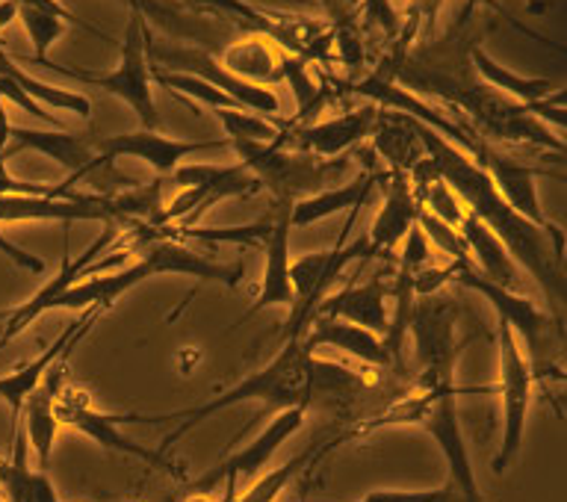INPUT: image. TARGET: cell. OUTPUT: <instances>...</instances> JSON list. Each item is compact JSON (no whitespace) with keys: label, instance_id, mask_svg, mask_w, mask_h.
<instances>
[{"label":"cell","instance_id":"8","mask_svg":"<svg viewBox=\"0 0 567 502\" xmlns=\"http://www.w3.org/2000/svg\"><path fill=\"white\" fill-rule=\"evenodd\" d=\"M118 237V225H106L104 234L97 239H92L83 252H80L74 260L65 257V264L56 275H51V281L44 284L42 290H35L24 305H18L16 310H7V314H0V349L9 344V340H16L24 328H30L39 317H44L48 310H53L56 299H60L62 293L71 290L74 284L89 278V275H104V273H113V269H122L124 260H127V252H110V255L95 264L97 257L104 255L110 243Z\"/></svg>","mask_w":567,"mask_h":502},{"label":"cell","instance_id":"34","mask_svg":"<svg viewBox=\"0 0 567 502\" xmlns=\"http://www.w3.org/2000/svg\"><path fill=\"white\" fill-rule=\"evenodd\" d=\"M363 12H367V18H370L372 24L381 27V33L390 35V39L399 33V16L390 0H363Z\"/></svg>","mask_w":567,"mask_h":502},{"label":"cell","instance_id":"30","mask_svg":"<svg viewBox=\"0 0 567 502\" xmlns=\"http://www.w3.org/2000/svg\"><path fill=\"white\" fill-rule=\"evenodd\" d=\"M18 21L24 24L30 42H33V62L48 60L51 44L65 33V27H78L71 18L39 7H18Z\"/></svg>","mask_w":567,"mask_h":502},{"label":"cell","instance_id":"11","mask_svg":"<svg viewBox=\"0 0 567 502\" xmlns=\"http://www.w3.org/2000/svg\"><path fill=\"white\" fill-rule=\"evenodd\" d=\"M53 414L60 420V426H71L78 429L80 434H86L89 441H95L97 447H104L110 452H122V455H131V459L148 461V464H163V455L159 452H151L145 447L127 438L122 432V426L127 423H163L168 420L163 417H142V414H106V411H97L92 406V399L83 388H74V385H62V390L53 397Z\"/></svg>","mask_w":567,"mask_h":502},{"label":"cell","instance_id":"27","mask_svg":"<svg viewBox=\"0 0 567 502\" xmlns=\"http://www.w3.org/2000/svg\"><path fill=\"white\" fill-rule=\"evenodd\" d=\"M470 65L478 71V78L485 80L487 86L503 95H512L520 106L538 104L553 92V83L547 78H523L517 71L505 69L503 62H496L482 44L470 48Z\"/></svg>","mask_w":567,"mask_h":502},{"label":"cell","instance_id":"23","mask_svg":"<svg viewBox=\"0 0 567 502\" xmlns=\"http://www.w3.org/2000/svg\"><path fill=\"white\" fill-rule=\"evenodd\" d=\"M375 181H379V172L367 166L352 181H346V184L328 186V189H319L313 195H305V198L290 204V225L292 228H308V225H317V222L328 219L334 213L361 211L363 204L370 202Z\"/></svg>","mask_w":567,"mask_h":502},{"label":"cell","instance_id":"33","mask_svg":"<svg viewBox=\"0 0 567 502\" xmlns=\"http://www.w3.org/2000/svg\"><path fill=\"white\" fill-rule=\"evenodd\" d=\"M358 502H464L455 488H429V491H372Z\"/></svg>","mask_w":567,"mask_h":502},{"label":"cell","instance_id":"12","mask_svg":"<svg viewBox=\"0 0 567 502\" xmlns=\"http://www.w3.org/2000/svg\"><path fill=\"white\" fill-rule=\"evenodd\" d=\"M305 417H308V408H284L275 417H269V423L260 434H257L255 441L243 447L239 452L228 455V459L216 464L213 470H207L202 479H195V491H210L216 482H225L228 491L221 500L234 502L239 494V482H255L266 468H269V461L275 459V452L281 450L284 441H290L292 434L299 432L301 426H305Z\"/></svg>","mask_w":567,"mask_h":502},{"label":"cell","instance_id":"31","mask_svg":"<svg viewBox=\"0 0 567 502\" xmlns=\"http://www.w3.org/2000/svg\"><path fill=\"white\" fill-rule=\"evenodd\" d=\"M416 225H420V230H423L425 239H429L432 252H441L450 264L473 266V260H470V248L467 243H464V237H461L458 228H452V225H446V222H441L437 216H432V213L425 211H420Z\"/></svg>","mask_w":567,"mask_h":502},{"label":"cell","instance_id":"7","mask_svg":"<svg viewBox=\"0 0 567 502\" xmlns=\"http://www.w3.org/2000/svg\"><path fill=\"white\" fill-rule=\"evenodd\" d=\"M361 211H349V219L343 225V234L334 243V248H326V252H310V255H301L296 260H290V278L292 290H296V305L290 308V326H287V340H299L305 335V328L310 326V317L317 305L328 296V290L334 287V281L346 273L349 264H361L367 260L363 255V239L358 243H349V230H352L354 219H358Z\"/></svg>","mask_w":567,"mask_h":502},{"label":"cell","instance_id":"26","mask_svg":"<svg viewBox=\"0 0 567 502\" xmlns=\"http://www.w3.org/2000/svg\"><path fill=\"white\" fill-rule=\"evenodd\" d=\"M278 60H281V53L275 42H269L266 35H248L221 53V69H228L230 74L257 83V86H272L281 80Z\"/></svg>","mask_w":567,"mask_h":502},{"label":"cell","instance_id":"9","mask_svg":"<svg viewBox=\"0 0 567 502\" xmlns=\"http://www.w3.org/2000/svg\"><path fill=\"white\" fill-rule=\"evenodd\" d=\"M532 388H535V372L529 358L523 352L520 340L514 337L508 322L499 319V393H503V441L496 450L491 470L503 477L512 468L523 450V434H526V417L532 406Z\"/></svg>","mask_w":567,"mask_h":502},{"label":"cell","instance_id":"35","mask_svg":"<svg viewBox=\"0 0 567 502\" xmlns=\"http://www.w3.org/2000/svg\"><path fill=\"white\" fill-rule=\"evenodd\" d=\"M16 3H18V7H39V9H51V12H60V16L71 18V21H74V24H78L80 30H89V33H95V35H104V33H101V30H97L95 24H89V21H83V18L71 16L69 9L62 7L60 0H16Z\"/></svg>","mask_w":567,"mask_h":502},{"label":"cell","instance_id":"39","mask_svg":"<svg viewBox=\"0 0 567 502\" xmlns=\"http://www.w3.org/2000/svg\"><path fill=\"white\" fill-rule=\"evenodd\" d=\"M3 464H7V459H0V470H3Z\"/></svg>","mask_w":567,"mask_h":502},{"label":"cell","instance_id":"38","mask_svg":"<svg viewBox=\"0 0 567 502\" xmlns=\"http://www.w3.org/2000/svg\"><path fill=\"white\" fill-rule=\"evenodd\" d=\"M124 3H131L133 12H142V9L148 7V3H145V0H124Z\"/></svg>","mask_w":567,"mask_h":502},{"label":"cell","instance_id":"40","mask_svg":"<svg viewBox=\"0 0 567 502\" xmlns=\"http://www.w3.org/2000/svg\"><path fill=\"white\" fill-rule=\"evenodd\" d=\"M0 502H7V496H3V494H0Z\"/></svg>","mask_w":567,"mask_h":502},{"label":"cell","instance_id":"3","mask_svg":"<svg viewBox=\"0 0 567 502\" xmlns=\"http://www.w3.org/2000/svg\"><path fill=\"white\" fill-rule=\"evenodd\" d=\"M145 257L131 266L113 269L104 275H89L78 281L71 290H65L56 299L53 310H86L95 308L104 314L122 299L124 293H131L136 284L148 281L154 275H189L202 284H225V287H239L246 266L243 264H216L204 255L168 237H148L145 239Z\"/></svg>","mask_w":567,"mask_h":502},{"label":"cell","instance_id":"6","mask_svg":"<svg viewBox=\"0 0 567 502\" xmlns=\"http://www.w3.org/2000/svg\"><path fill=\"white\" fill-rule=\"evenodd\" d=\"M452 284L467 287V290L478 293L482 299L491 301V308L496 310V317L508 322L517 340H523V352L529 358V367L535 372V379H544L553 367V349H556V337H561V328L549 310H544L535 299L523 296V293L505 290L499 284H491L487 278L473 269V266H461L458 273L452 275Z\"/></svg>","mask_w":567,"mask_h":502},{"label":"cell","instance_id":"10","mask_svg":"<svg viewBox=\"0 0 567 502\" xmlns=\"http://www.w3.org/2000/svg\"><path fill=\"white\" fill-rule=\"evenodd\" d=\"M408 335L414 340L420 388L450 385L461 352L455 346V305L441 293L414 299Z\"/></svg>","mask_w":567,"mask_h":502},{"label":"cell","instance_id":"29","mask_svg":"<svg viewBox=\"0 0 567 502\" xmlns=\"http://www.w3.org/2000/svg\"><path fill=\"white\" fill-rule=\"evenodd\" d=\"M340 441H328L322 450H317V447H308L305 452H299L296 459H290L287 464H281V468L269 470V473H264V479H255V485L246 488L243 494H237V500L234 502H275L278 496L284 494V488L290 485L292 479L299 477L301 470L308 468V461L319 459V455H326L331 447H337Z\"/></svg>","mask_w":567,"mask_h":502},{"label":"cell","instance_id":"16","mask_svg":"<svg viewBox=\"0 0 567 502\" xmlns=\"http://www.w3.org/2000/svg\"><path fill=\"white\" fill-rule=\"evenodd\" d=\"M379 106L367 104L358 106V110H349V113L337 115V119H328V122L308 124L301 127L299 133H278V145L290 151H301V154H313V157L334 160L346 151H352L354 145H361L367 136H372V127L379 122Z\"/></svg>","mask_w":567,"mask_h":502},{"label":"cell","instance_id":"37","mask_svg":"<svg viewBox=\"0 0 567 502\" xmlns=\"http://www.w3.org/2000/svg\"><path fill=\"white\" fill-rule=\"evenodd\" d=\"M340 3H343V0H322V7L328 9V16L331 18L340 16Z\"/></svg>","mask_w":567,"mask_h":502},{"label":"cell","instance_id":"15","mask_svg":"<svg viewBox=\"0 0 567 502\" xmlns=\"http://www.w3.org/2000/svg\"><path fill=\"white\" fill-rule=\"evenodd\" d=\"M230 145V140H204V142H186V140H172L157 131H131V133H113V136H95V151L97 157L104 163H113L118 157H136L145 160L151 168H157L159 175H172L181 160L193 157L198 151H213Z\"/></svg>","mask_w":567,"mask_h":502},{"label":"cell","instance_id":"13","mask_svg":"<svg viewBox=\"0 0 567 502\" xmlns=\"http://www.w3.org/2000/svg\"><path fill=\"white\" fill-rule=\"evenodd\" d=\"M476 163L491 175V181H494V186L505 198V204H508L512 211L520 213L523 219H529L535 228L544 230V234L553 239L558 257H565V230L558 228L556 222H549L544 207H540L538 184H535L538 168L526 166L520 160L505 157V154H499V151H496L494 145H487V142Z\"/></svg>","mask_w":567,"mask_h":502},{"label":"cell","instance_id":"21","mask_svg":"<svg viewBox=\"0 0 567 502\" xmlns=\"http://www.w3.org/2000/svg\"><path fill=\"white\" fill-rule=\"evenodd\" d=\"M301 344L308 346L310 352L317 346H334L340 352L352 355L358 361H363L367 367H379V370H399L393 355L388 352L384 346V337L372 335L367 328L354 326V322H346V319L334 317H313L310 326L305 328V337Z\"/></svg>","mask_w":567,"mask_h":502},{"label":"cell","instance_id":"2","mask_svg":"<svg viewBox=\"0 0 567 502\" xmlns=\"http://www.w3.org/2000/svg\"><path fill=\"white\" fill-rule=\"evenodd\" d=\"M367 385H370L367 376L346 370L340 363L313 358L308 346L301 344V337L299 340H284L281 352L275 355L264 370L251 372L248 379H243L219 397H213L204 406L166 414L168 420H181V426L166 434V441L159 443L157 452L166 455L186 432H193L195 426L204 423L216 411H225V408L239 406V402H255V406L264 408L266 417H275L284 408H310L322 399H349L361 393Z\"/></svg>","mask_w":567,"mask_h":502},{"label":"cell","instance_id":"18","mask_svg":"<svg viewBox=\"0 0 567 502\" xmlns=\"http://www.w3.org/2000/svg\"><path fill=\"white\" fill-rule=\"evenodd\" d=\"M278 207V216H275L272 230L266 234L264 239V278H260V287H257V299L255 305L243 314V317L230 326V331L239 326H246L248 319L260 314L264 308H287L290 310L296 305V290H292V278H290V204L287 202H275Z\"/></svg>","mask_w":567,"mask_h":502},{"label":"cell","instance_id":"24","mask_svg":"<svg viewBox=\"0 0 567 502\" xmlns=\"http://www.w3.org/2000/svg\"><path fill=\"white\" fill-rule=\"evenodd\" d=\"M458 230L470 248L473 269H476L482 278H487L491 284H499V287H505V290H514V293L523 290L520 264L508 255V248L503 246V239L496 237L494 230L487 228V225H482L473 213L464 216Z\"/></svg>","mask_w":567,"mask_h":502},{"label":"cell","instance_id":"1","mask_svg":"<svg viewBox=\"0 0 567 502\" xmlns=\"http://www.w3.org/2000/svg\"><path fill=\"white\" fill-rule=\"evenodd\" d=\"M408 124L416 133V140H420L425 154L434 160V166L441 168L443 181L464 202L467 213H473L482 225H487L496 237L503 239L508 255L520 264V269H526V275L535 278L540 293L547 296L553 319H556L558 326H565L561 322V308H565V257H558L553 239L505 204L491 175L478 166L476 160L470 157L467 151H461L458 145L443 140L441 133L425 127L416 119H408Z\"/></svg>","mask_w":567,"mask_h":502},{"label":"cell","instance_id":"4","mask_svg":"<svg viewBox=\"0 0 567 502\" xmlns=\"http://www.w3.org/2000/svg\"><path fill=\"white\" fill-rule=\"evenodd\" d=\"M458 393H482V388H455V385H434V388H420L411 402H405L396 411L372 420L375 426H396V423H414L423 432H429L441 450L446 470H450L452 488L458 491L464 502H485L482 491H478L476 473L470 464L467 441H464V429H461L458 417Z\"/></svg>","mask_w":567,"mask_h":502},{"label":"cell","instance_id":"28","mask_svg":"<svg viewBox=\"0 0 567 502\" xmlns=\"http://www.w3.org/2000/svg\"><path fill=\"white\" fill-rule=\"evenodd\" d=\"M0 78L12 80L27 98H33L35 104H48L51 110H69V113L80 115V119H89V115H92V101H89L86 95L30 78L24 69H18L16 62H12V57H9L3 48H0Z\"/></svg>","mask_w":567,"mask_h":502},{"label":"cell","instance_id":"22","mask_svg":"<svg viewBox=\"0 0 567 502\" xmlns=\"http://www.w3.org/2000/svg\"><path fill=\"white\" fill-rule=\"evenodd\" d=\"M97 317H101V310L92 308L86 314V319H80L78 326L65 328V331L53 340L51 349H44L42 355H35L33 361L21 363V367H16L12 372H7V376H0V399L9 406V411H12V417H16V423H18V414H21V406H24V399L30 397L39 385H42L48 367H51L62 352H69L71 346L78 344L80 337L86 335L89 328H92V322H95Z\"/></svg>","mask_w":567,"mask_h":502},{"label":"cell","instance_id":"32","mask_svg":"<svg viewBox=\"0 0 567 502\" xmlns=\"http://www.w3.org/2000/svg\"><path fill=\"white\" fill-rule=\"evenodd\" d=\"M225 127L228 140H248V142H275L281 133V124L269 122L264 115L248 113V110H213Z\"/></svg>","mask_w":567,"mask_h":502},{"label":"cell","instance_id":"19","mask_svg":"<svg viewBox=\"0 0 567 502\" xmlns=\"http://www.w3.org/2000/svg\"><path fill=\"white\" fill-rule=\"evenodd\" d=\"M9 154L18 151H39L44 157H51L53 163H60L62 168H69L71 181L83 175H95L97 168L110 166L104 160L97 157L95 151V136H80V133L69 131H33V127H12L9 124Z\"/></svg>","mask_w":567,"mask_h":502},{"label":"cell","instance_id":"20","mask_svg":"<svg viewBox=\"0 0 567 502\" xmlns=\"http://www.w3.org/2000/svg\"><path fill=\"white\" fill-rule=\"evenodd\" d=\"M390 284L379 275H372L370 281L363 284H346L343 290L328 293L326 299L319 301L313 317H334L354 322V326L367 328L372 335H388L390 328V310H388ZM310 317V319H313Z\"/></svg>","mask_w":567,"mask_h":502},{"label":"cell","instance_id":"36","mask_svg":"<svg viewBox=\"0 0 567 502\" xmlns=\"http://www.w3.org/2000/svg\"><path fill=\"white\" fill-rule=\"evenodd\" d=\"M184 502H225V500H216V496H213L210 491H193V494L186 496Z\"/></svg>","mask_w":567,"mask_h":502},{"label":"cell","instance_id":"17","mask_svg":"<svg viewBox=\"0 0 567 502\" xmlns=\"http://www.w3.org/2000/svg\"><path fill=\"white\" fill-rule=\"evenodd\" d=\"M154 57L166 65H175L186 74H195V78H204L213 86H219L248 113L264 115V119H275L281 113V98L275 95L272 89L257 86V83H248V80L230 74L228 69H221V62L213 60L210 53L195 51V48H172V51H154Z\"/></svg>","mask_w":567,"mask_h":502},{"label":"cell","instance_id":"5","mask_svg":"<svg viewBox=\"0 0 567 502\" xmlns=\"http://www.w3.org/2000/svg\"><path fill=\"white\" fill-rule=\"evenodd\" d=\"M118 53H122L118 65L113 71H106V74H95V71L83 69H65V65L53 60H42L35 62V65L56 71L62 78L80 80V83H89V86L104 89L106 95L118 98V101L131 106L136 119L145 124V131H159V113L157 101H154V80H151L148 62V30H145L142 12H133L131 16V24H127V33H124Z\"/></svg>","mask_w":567,"mask_h":502},{"label":"cell","instance_id":"14","mask_svg":"<svg viewBox=\"0 0 567 502\" xmlns=\"http://www.w3.org/2000/svg\"><path fill=\"white\" fill-rule=\"evenodd\" d=\"M375 186L384 189V204H381V211L375 213V219H372V228L363 239V255L367 260L372 257H390L396 255L399 246H402V239L405 234L416 225V216H420V204H416L414 193H411V184H408L405 172H396V168H390V172H379V181Z\"/></svg>","mask_w":567,"mask_h":502},{"label":"cell","instance_id":"25","mask_svg":"<svg viewBox=\"0 0 567 502\" xmlns=\"http://www.w3.org/2000/svg\"><path fill=\"white\" fill-rule=\"evenodd\" d=\"M172 177L177 181V186H202V189H207L213 204L225 202V198H239V195H251L260 189V181L243 163H237V166L193 163V166H177Z\"/></svg>","mask_w":567,"mask_h":502}]
</instances>
